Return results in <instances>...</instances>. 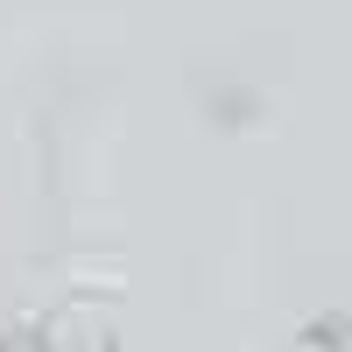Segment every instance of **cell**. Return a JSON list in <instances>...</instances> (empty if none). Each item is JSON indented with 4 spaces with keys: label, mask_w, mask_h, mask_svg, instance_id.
<instances>
[{
    "label": "cell",
    "mask_w": 352,
    "mask_h": 352,
    "mask_svg": "<svg viewBox=\"0 0 352 352\" xmlns=\"http://www.w3.org/2000/svg\"><path fill=\"white\" fill-rule=\"evenodd\" d=\"M106 338H92L71 317H21V324L0 331V352H99Z\"/></svg>",
    "instance_id": "6da1fadb"
}]
</instances>
